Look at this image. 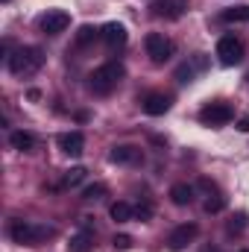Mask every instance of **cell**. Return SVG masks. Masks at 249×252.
I'll return each instance as SVG.
<instances>
[{"mask_svg":"<svg viewBox=\"0 0 249 252\" xmlns=\"http://www.w3.org/2000/svg\"><path fill=\"white\" fill-rule=\"evenodd\" d=\"M176 79L182 82V85H187V82H193V64H179L176 67Z\"/></svg>","mask_w":249,"mask_h":252,"instance_id":"25","label":"cell"},{"mask_svg":"<svg viewBox=\"0 0 249 252\" xmlns=\"http://www.w3.org/2000/svg\"><path fill=\"white\" fill-rule=\"evenodd\" d=\"M85 173H88L85 167H70V170L64 173V185H67V188H76V185L85 179Z\"/></svg>","mask_w":249,"mask_h":252,"instance_id":"21","label":"cell"},{"mask_svg":"<svg viewBox=\"0 0 249 252\" xmlns=\"http://www.w3.org/2000/svg\"><path fill=\"white\" fill-rule=\"evenodd\" d=\"M103 193H106V185H88L82 190V199L85 202H97V199H103Z\"/></svg>","mask_w":249,"mask_h":252,"instance_id":"23","label":"cell"},{"mask_svg":"<svg viewBox=\"0 0 249 252\" xmlns=\"http://www.w3.org/2000/svg\"><path fill=\"white\" fill-rule=\"evenodd\" d=\"M9 141H12V147H15V150H21V153H30V150L35 147V138H32V132H24V129L12 132V135H9Z\"/></svg>","mask_w":249,"mask_h":252,"instance_id":"15","label":"cell"},{"mask_svg":"<svg viewBox=\"0 0 249 252\" xmlns=\"http://www.w3.org/2000/svg\"><path fill=\"white\" fill-rule=\"evenodd\" d=\"M112 244H115V250H129V247H132V238H129V235H115Z\"/></svg>","mask_w":249,"mask_h":252,"instance_id":"26","label":"cell"},{"mask_svg":"<svg viewBox=\"0 0 249 252\" xmlns=\"http://www.w3.org/2000/svg\"><path fill=\"white\" fill-rule=\"evenodd\" d=\"M38 27H41L44 35H59V32H64V30L70 27V15L62 12V9H47V12L38 18Z\"/></svg>","mask_w":249,"mask_h":252,"instance_id":"7","label":"cell"},{"mask_svg":"<svg viewBox=\"0 0 249 252\" xmlns=\"http://www.w3.org/2000/svg\"><path fill=\"white\" fill-rule=\"evenodd\" d=\"M205 252H217V250H205Z\"/></svg>","mask_w":249,"mask_h":252,"instance_id":"28","label":"cell"},{"mask_svg":"<svg viewBox=\"0 0 249 252\" xmlns=\"http://www.w3.org/2000/svg\"><path fill=\"white\" fill-rule=\"evenodd\" d=\"M226 24H249V6H235V9H226L223 15H220Z\"/></svg>","mask_w":249,"mask_h":252,"instance_id":"16","label":"cell"},{"mask_svg":"<svg viewBox=\"0 0 249 252\" xmlns=\"http://www.w3.org/2000/svg\"><path fill=\"white\" fill-rule=\"evenodd\" d=\"M241 252H249V250H241Z\"/></svg>","mask_w":249,"mask_h":252,"instance_id":"29","label":"cell"},{"mask_svg":"<svg viewBox=\"0 0 249 252\" xmlns=\"http://www.w3.org/2000/svg\"><path fill=\"white\" fill-rule=\"evenodd\" d=\"M170 199H173V205H190V199H193V188L179 182V185L170 188Z\"/></svg>","mask_w":249,"mask_h":252,"instance_id":"17","label":"cell"},{"mask_svg":"<svg viewBox=\"0 0 249 252\" xmlns=\"http://www.w3.org/2000/svg\"><path fill=\"white\" fill-rule=\"evenodd\" d=\"M67 250H70V252H91V250H94V232L82 226V232H76V235L70 238Z\"/></svg>","mask_w":249,"mask_h":252,"instance_id":"14","label":"cell"},{"mask_svg":"<svg viewBox=\"0 0 249 252\" xmlns=\"http://www.w3.org/2000/svg\"><path fill=\"white\" fill-rule=\"evenodd\" d=\"M202 208H205L208 214H220V211L226 208V199H223L220 193H214V196H208V199H205V205H202Z\"/></svg>","mask_w":249,"mask_h":252,"instance_id":"22","label":"cell"},{"mask_svg":"<svg viewBox=\"0 0 249 252\" xmlns=\"http://www.w3.org/2000/svg\"><path fill=\"white\" fill-rule=\"evenodd\" d=\"M247 79H249V76H247Z\"/></svg>","mask_w":249,"mask_h":252,"instance_id":"30","label":"cell"},{"mask_svg":"<svg viewBox=\"0 0 249 252\" xmlns=\"http://www.w3.org/2000/svg\"><path fill=\"white\" fill-rule=\"evenodd\" d=\"M153 15L156 18H167V21H176V18H182L187 9V0H156L153 6Z\"/></svg>","mask_w":249,"mask_h":252,"instance_id":"10","label":"cell"},{"mask_svg":"<svg viewBox=\"0 0 249 252\" xmlns=\"http://www.w3.org/2000/svg\"><path fill=\"white\" fill-rule=\"evenodd\" d=\"M144 112L150 115V118H158V115H164V112H170V106H173V97L170 94H161V91H153V94H147L144 97Z\"/></svg>","mask_w":249,"mask_h":252,"instance_id":"11","label":"cell"},{"mask_svg":"<svg viewBox=\"0 0 249 252\" xmlns=\"http://www.w3.org/2000/svg\"><path fill=\"white\" fill-rule=\"evenodd\" d=\"M135 217H138L141 223H147V220L153 217V202H147V199L138 202V205H135Z\"/></svg>","mask_w":249,"mask_h":252,"instance_id":"24","label":"cell"},{"mask_svg":"<svg viewBox=\"0 0 249 252\" xmlns=\"http://www.w3.org/2000/svg\"><path fill=\"white\" fill-rule=\"evenodd\" d=\"M238 129H241V132H249V115H244V118L238 121Z\"/></svg>","mask_w":249,"mask_h":252,"instance_id":"27","label":"cell"},{"mask_svg":"<svg viewBox=\"0 0 249 252\" xmlns=\"http://www.w3.org/2000/svg\"><path fill=\"white\" fill-rule=\"evenodd\" d=\"M199 235V226L196 223H182V226H176L173 232H170V238H167V247L173 252H182L187 244H193V238Z\"/></svg>","mask_w":249,"mask_h":252,"instance_id":"8","label":"cell"},{"mask_svg":"<svg viewBox=\"0 0 249 252\" xmlns=\"http://www.w3.org/2000/svg\"><path fill=\"white\" fill-rule=\"evenodd\" d=\"M144 47H147V56L156 64H164L173 53H176V44H173L164 32H150V35L144 38Z\"/></svg>","mask_w":249,"mask_h":252,"instance_id":"4","label":"cell"},{"mask_svg":"<svg viewBox=\"0 0 249 252\" xmlns=\"http://www.w3.org/2000/svg\"><path fill=\"white\" fill-rule=\"evenodd\" d=\"M6 64L15 76H30L35 70H41L44 64V50L41 47H18L15 53L6 56Z\"/></svg>","mask_w":249,"mask_h":252,"instance_id":"2","label":"cell"},{"mask_svg":"<svg viewBox=\"0 0 249 252\" xmlns=\"http://www.w3.org/2000/svg\"><path fill=\"white\" fill-rule=\"evenodd\" d=\"M124 76H126V67L121 62H106V64H100V67L91 70V76H88V88H91L94 94L106 97V94H112V91L118 88V82H121Z\"/></svg>","mask_w":249,"mask_h":252,"instance_id":"1","label":"cell"},{"mask_svg":"<svg viewBox=\"0 0 249 252\" xmlns=\"http://www.w3.org/2000/svg\"><path fill=\"white\" fill-rule=\"evenodd\" d=\"M109 214H112V220H115V223H126V220H132V217H135V208H132L129 202H115V205L109 208Z\"/></svg>","mask_w":249,"mask_h":252,"instance_id":"18","label":"cell"},{"mask_svg":"<svg viewBox=\"0 0 249 252\" xmlns=\"http://www.w3.org/2000/svg\"><path fill=\"white\" fill-rule=\"evenodd\" d=\"M109 158L115 164H132V161H141V150L138 147H129V144H121V147H112Z\"/></svg>","mask_w":249,"mask_h":252,"instance_id":"13","label":"cell"},{"mask_svg":"<svg viewBox=\"0 0 249 252\" xmlns=\"http://www.w3.org/2000/svg\"><path fill=\"white\" fill-rule=\"evenodd\" d=\"M100 32H103V30H94V27H88V24H85V27H79V32H76V47H88Z\"/></svg>","mask_w":249,"mask_h":252,"instance_id":"20","label":"cell"},{"mask_svg":"<svg viewBox=\"0 0 249 252\" xmlns=\"http://www.w3.org/2000/svg\"><path fill=\"white\" fill-rule=\"evenodd\" d=\"M247 226H249V214L247 211H238V214L226 223V232H229V235H241V232H247Z\"/></svg>","mask_w":249,"mask_h":252,"instance_id":"19","label":"cell"},{"mask_svg":"<svg viewBox=\"0 0 249 252\" xmlns=\"http://www.w3.org/2000/svg\"><path fill=\"white\" fill-rule=\"evenodd\" d=\"M59 150H62L64 156H82V150H85V138H82V132H64L59 135Z\"/></svg>","mask_w":249,"mask_h":252,"instance_id":"12","label":"cell"},{"mask_svg":"<svg viewBox=\"0 0 249 252\" xmlns=\"http://www.w3.org/2000/svg\"><path fill=\"white\" fill-rule=\"evenodd\" d=\"M9 238L21 247H38L41 241L53 238V229L50 226H35L30 220H12L9 223Z\"/></svg>","mask_w":249,"mask_h":252,"instance_id":"3","label":"cell"},{"mask_svg":"<svg viewBox=\"0 0 249 252\" xmlns=\"http://www.w3.org/2000/svg\"><path fill=\"white\" fill-rule=\"evenodd\" d=\"M100 38L106 41V47H109V50H121V47H126V41H129V32H126L124 24L112 21V24H106V27H103Z\"/></svg>","mask_w":249,"mask_h":252,"instance_id":"9","label":"cell"},{"mask_svg":"<svg viewBox=\"0 0 249 252\" xmlns=\"http://www.w3.org/2000/svg\"><path fill=\"white\" fill-rule=\"evenodd\" d=\"M244 53H247V47H244V41L238 35H223L217 41V56H220V62L226 64V67L241 64L244 62Z\"/></svg>","mask_w":249,"mask_h":252,"instance_id":"5","label":"cell"},{"mask_svg":"<svg viewBox=\"0 0 249 252\" xmlns=\"http://www.w3.org/2000/svg\"><path fill=\"white\" fill-rule=\"evenodd\" d=\"M232 118H235V109H232L229 103H223V100L205 103V106L199 109V121L205 126H223V124H229Z\"/></svg>","mask_w":249,"mask_h":252,"instance_id":"6","label":"cell"}]
</instances>
